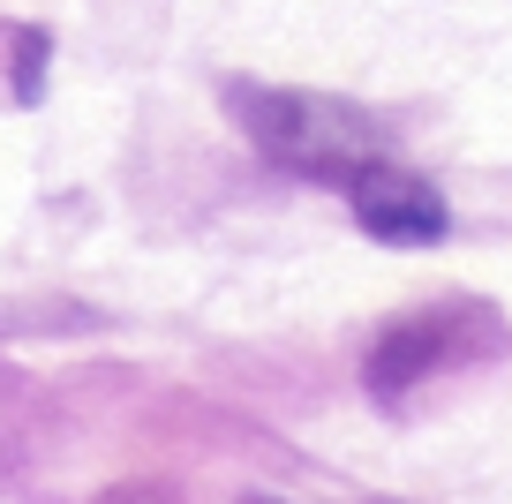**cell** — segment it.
Segmentation results:
<instances>
[{"label": "cell", "instance_id": "cell-2", "mask_svg": "<svg viewBox=\"0 0 512 504\" xmlns=\"http://www.w3.org/2000/svg\"><path fill=\"white\" fill-rule=\"evenodd\" d=\"M347 189H354V219H362V234L392 241V249H430V241L452 234L445 196H437L430 181H415L407 166H384V158H369V166L347 181Z\"/></svg>", "mask_w": 512, "mask_h": 504}, {"label": "cell", "instance_id": "cell-3", "mask_svg": "<svg viewBox=\"0 0 512 504\" xmlns=\"http://www.w3.org/2000/svg\"><path fill=\"white\" fill-rule=\"evenodd\" d=\"M437 362H445V316H400V324L369 347V392H407V384L430 377Z\"/></svg>", "mask_w": 512, "mask_h": 504}, {"label": "cell", "instance_id": "cell-4", "mask_svg": "<svg viewBox=\"0 0 512 504\" xmlns=\"http://www.w3.org/2000/svg\"><path fill=\"white\" fill-rule=\"evenodd\" d=\"M38 53H46V38L31 31V38H23V83H16L23 98H38Z\"/></svg>", "mask_w": 512, "mask_h": 504}, {"label": "cell", "instance_id": "cell-1", "mask_svg": "<svg viewBox=\"0 0 512 504\" xmlns=\"http://www.w3.org/2000/svg\"><path fill=\"white\" fill-rule=\"evenodd\" d=\"M234 113L256 128V143L264 151H279L287 166H302V174H332V181H354L377 158V143H369V121L347 106H324V98H249L234 91Z\"/></svg>", "mask_w": 512, "mask_h": 504}]
</instances>
